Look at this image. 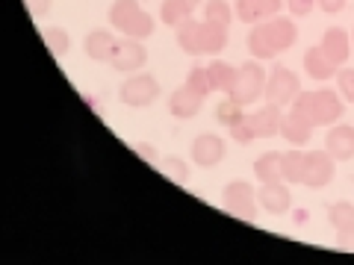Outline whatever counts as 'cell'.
Here are the masks:
<instances>
[{"label": "cell", "mask_w": 354, "mask_h": 265, "mask_svg": "<svg viewBox=\"0 0 354 265\" xmlns=\"http://www.w3.org/2000/svg\"><path fill=\"white\" fill-rule=\"evenodd\" d=\"M204 21H209V24L227 30L230 21H234V6L225 3V0H209V3L204 6Z\"/></svg>", "instance_id": "obj_24"}, {"label": "cell", "mask_w": 354, "mask_h": 265, "mask_svg": "<svg viewBox=\"0 0 354 265\" xmlns=\"http://www.w3.org/2000/svg\"><path fill=\"white\" fill-rule=\"evenodd\" d=\"M27 6L32 9V15H36V18H41V15H48V12H50L53 0H27Z\"/></svg>", "instance_id": "obj_36"}, {"label": "cell", "mask_w": 354, "mask_h": 265, "mask_svg": "<svg viewBox=\"0 0 354 265\" xmlns=\"http://www.w3.org/2000/svg\"><path fill=\"white\" fill-rule=\"evenodd\" d=\"M298 39V30L290 18H266L260 24H251L248 32V50L254 59H274L278 53H283L286 48H292Z\"/></svg>", "instance_id": "obj_1"}, {"label": "cell", "mask_w": 354, "mask_h": 265, "mask_svg": "<svg viewBox=\"0 0 354 265\" xmlns=\"http://www.w3.org/2000/svg\"><path fill=\"white\" fill-rule=\"evenodd\" d=\"M319 9H325L328 15H334V12H342V6H346V0H316Z\"/></svg>", "instance_id": "obj_37"}, {"label": "cell", "mask_w": 354, "mask_h": 265, "mask_svg": "<svg viewBox=\"0 0 354 265\" xmlns=\"http://www.w3.org/2000/svg\"><path fill=\"white\" fill-rule=\"evenodd\" d=\"M109 24L118 32H124L127 39H139V41H145L153 32V18L136 0H115V3L109 6Z\"/></svg>", "instance_id": "obj_4"}, {"label": "cell", "mask_w": 354, "mask_h": 265, "mask_svg": "<svg viewBox=\"0 0 354 265\" xmlns=\"http://www.w3.org/2000/svg\"><path fill=\"white\" fill-rule=\"evenodd\" d=\"M266 74L260 68V59H251L245 65H239V71H236V83L234 88H230V101H236L242 109L251 106V104H257L260 101V95L266 92Z\"/></svg>", "instance_id": "obj_5"}, {"label": "cell", "mask_w": 354, "mask_h": 265, "mask_svg": "<svg viewBox=\"0 0 354 265\" xmlns=\"http://www.w3.org/2000/svg\"><path fill=\"white\" fill-rule=\"evenodd\" d=\"M283 0H236V18L242 24H260L266 18H274L281 12Z\"/></svg>", "instance_id": "obj_15"}, {"label": "cell", "mask_w": 354, "mask_h": 265, "mask_svg": "<svg viewBox=\"0 0 354 265\" xmlns=\"http://www.w3.org/2000/svg\"><path fill=\"white\" fill-rule=\"evenodd\" d=\"M304 68H307V74L313 77V80H330V77H337L339 65L330 62L325 57V50L316 44V48H307V53H304Z\"/></svg>", "instance_id": "obj_20"}, {"label": "cell", "mask_w": 354, "mask_h": 265, "mask_svg": "<svg viewBox=\"0 0 354 265\" xmlns=\"http://www.w3.org/2000/svg\"><path fill=\"white\" fill-rule=\"evenodd\" d=\"M325 150L337 162L354 159V127L351 124H330L328 136H325Z\"/></svg>", "instance_id": "obj_11"}, {"label": "cell", "mask_w": 354, "mask_h": 265, "mask_svg": "<svg viewBox=\"0 0 354 265\" xmlns=\"http://www.w3.org/2000/svg\"><path fill=\"white\" fill-rule=\"evenodd\" d=\"M286 3H290V12H292L295 18H304V15L313 12L316 0H286Z\"/></svg>", "instance_id": "obj_34"}, {"label": "cell", "mask_w": 354, "mask_h": 265, "mask_svg": "<svg viewBox=\"0 0 354 265\" xmlns=\"http://www.w3.org/2000/svg\"><path fill=\"white\" fill-rule=\"evenodd\" d=\"M183 3H186V6H192V9H195L198 3H201V0H183Z\"/></svg>", "instance_id": "obj_38"}, {"label": "cell", "mask_w": 354, "mask_h": 265, "mask_svg": "<svg viewBox=\"0 0 354 265\" xmlns=\"http://www.w3.org/2000/svg\"><path fill=\"white\" fill-rule=\"evenodd\" d=\"M227 132H230V139H234V141H239V145H248V141L257 139V136H254V127H251V115L248 112H242L239 118L230 121Z\"/></svg>", "instance_id": "obj_26"}, {"label": "cell", "mask_w": 354, "mask_h": 265, "mask_svg": "<svg viewBox=\"0 0 354 265\" xmlns=\"http://www.w3.org/2000/svg\"><path fill=\"white\" fill-rule=\"evenodd\" d=\"M145 62H148V50H145V44H142L139 39L118 41L113 57H109V65H113L115 71H121V74H136Z\"/></svg>", "instance_id": "obj_10"}, {"label": "cell", "mask_w": 354, "mask_h": 265, "mask_svg": "<svg viewBox=\"0 0 354 265\" xmlns=\"http://www.w3.org/2000/svg\"><path fill=\"white\" fill-rule=\"evenodd\" d=\"M313 121H310L304 112H298V109H292L290 106V112L283 115V121H281V132H283V139L290 141V145H295V148H301V145H307L310 139H313Z\"/></svg>", "instance_id": "obj_13"}, {"label": "cell", "mask_w": 354, "mask_h": 265, "mask_svg": "<svg viewBox=\"0 0 354 265\" xmlns=\"http://www.w3.org/2000/svg\"><path fill=\"white\" fill-rule=\"evenodd\" d=\"M301 92V83H298L295 71L283 68V65H274V68L269 71V77H266V101L274 104V106H290L295 101V95Z\"/></svg>", "instance_id": "obj_7"}, {"label": "cell", "mask_w": 354, "mask_h": 265, "mask_svg": "<svg viewBox=\"0 0 354 265\" xmlns=\"http://www.w3.org/2000/svg\"><path fill=\"white\" fill-rule=\"evenodd\" d=\"M334 157L328 150H310L304 153V186L310 189H325V186L334 180Z\"/></svg>", "instance_id": "obj_9"}, {"label": "cell", "mask_w": 354, "mask_h": 265, "mask_svg": "<svg viewBox=\"0 0 354 265\" xmlns=\"http://www.w3.org/2000/svg\"><path fill=\"white\" fill-rule=\"evenodd\" d=\"M195 9L192 6H186L183 0H162V6H160V18H162V24H169V27H180L183 21H189L192 18Z\"/></svg>", "instance_id": "obj_23"}, {"label": "cell", "mask_w": 354, "mask_h": 265, "mask_svg": "<svg viewBox=\"0 0 354 265\" xmlns=\"http://www.w3.org/2000/svg\"><path fill=\"white\" fill-rule=\"evenodd\" d=\"M292 109L298 112H304L310 121H313L316 127H330L337 124L346 112V104H342V97L337 92H330V88H316V92H298L295 101L290 104Z\"/></svg>", "instance_id": "obj_3"}, {"label": "cell", "mask_w": 354, "mask_h": 265, "mask_svg": "<svg viewBox=\"0 0 354 265\" xmlns=\"http://www.w3.org/2000/svg\"><path fill=\"white\" fill-rule=\"evenodd\" d=\"M337 86H339V95L346 97L348 104H354V68H339L337 71Z\"/></svg>", "instance_id": "obj_32"}, {"label": "cell", "mask_w": 354, "mask_h": 265, "mask_svg": "<svg viewBox=\"0 0 354 265\" xmlns=\"http://www.w3.org/2000/svg\"><path fill=\"white\" fill-rule=\"evenodd\" d=\"M254 174H257L260 183H274V180H283V153L278 150H269L254 162Z\"/></svg>", "instance_id": "obj_22"}, {"label": "cell", "mask_w": 354, "mask_h": 265, "mask_svg": "<svg viewBox=\"0 0 354 265\" xmlns=\"http://www.w3.org/2000/svg\"><path fill=\"white\" fill-rule=\"evenodd\" d=\"M304 180V150L283 153V183H301Z\"/></svg>", "instance_id": "obj_25"}, {"label": "cell", "mask_w": 354, "mask_h": 265, "mask_svg": "<svg viewBox=\"0 0 354 265\" xmlns=\"http://www.w3.org/2000/svg\"><path fill=\"white\" fill-rule=\"evenodd\" d=\"M221 204H225V213H230L239 221H251L257 218V192L254 186L245 180H236V183H227L225 195H221Z\"/></svg>", "instance_id": "obj_6"}, {"label": "cell", "mask_w": 354, "mask_h": 265, "mask_svg": "<svg viewBox=\"0 0 354 265\" xmlns=\"http://www.w3.org/2000/svg\"><path fill=\"white\" fill-rule=\"evenodd\" d=\"M319 48L325 50V57L334 65H342L348 59V53H351V39H348V32L342 27H330V30H325L322 44H319Z\"/></svg>", "instance_id": "obj_18"}, {"label": "cell", "mask_w": 354, "mask_h": 265, "mask_svg": "<svg viewBox=\"0 0 354 265\" xmlns=\"http://www.w3.org/2000/svg\"><path fill=\"white\" fill-rule=\"evenodd\" d=\"M257 201H260V206L266 209V213L283 215L286 209L292 206V195H290V189L283 186V180H274V183H263V186H260Z\"/></svg>", "instance_id": "obj_14"}, {"label": "cell", "mask_w": 354, "mask_h": 265, "mask_svg": "<svg viewBox=\"0 0 354 265\" xmlns=\"http://www.w3.org/2000/svg\"><path fill=\"white\" fill-rule=\"evenodd\" d=\"M160 171L169 177V180H174L177 186L189 183V165H186L183 159H177V157H169L165 162H160Z\"/></svg>", "instance_id": "obj_27"}, {"label": "cell", "mask_w": 354, "mask_h": 265, "mask_svg": "<svg viewBox=\"0 0 354 265\" xmlns=\"http://www.w3.org/2000/svg\"><path fill=\"white\" fill-rule=\"evenodd\" d=\"M44 44L50 48L53 57H65V53H68V48H71V39H68V32H65V30L50 27L48 32H44Z\"/></svg>", "instance_id": "obj_29"}, {"label": "cell", "mask_w": 354, "mask_h": 265, "mask_svg": "<svg viewBox=\"0 0 354 265\" xmlns=\"http://www.w3.org/2000/svg\"><path fill=\"white\" fill-rule=\"evenodd\" d=\"M201 104H204V97L201 95H195L189 86H180V88H174L171 97H169V112L174 118H195L198 112H201Z\"/></svg>", "instance_id": "obj_17"}, {"label": "cell", "mask_w": 354, "mask_h": 265, "mask_svg": "<svg viewBox=\"0 0 354 265\" xmlns=\"http://www.w3.org/2000/svg\"><path fill=\"white\" fill-rule=\"evenodd\" d=\"M239 115H242V106H239L236 101H230V97H225V101L216 106V118H218L225 127H227L234 118H239Z\"/></svg>", "instance_id": "obj_31"}, {"label": "cell", "mask_w": 354, "mask_h": 265, "mask_svg": "<svg viewBox=\"0 0 354 265\" xmlns=\"http://www.w3.org/2000/svg\"><path fill=\"white\" fill-rule=\"evenodd\" d=\"M337 245H339L342 251H354V224L337 230Z\"/></svg>", "instance_id": "obj_35"}, {"label": "cell", "mask_w": 354, "mask_h": 265, "mask_svg": "<svg viewBox=\"0 0 354 265\" xmlns=\"http://www.w3.org/2000/svg\"><path fill=\"white\" fill-rule=\"evenodd\" d=\"M251 115V127H254V136L257 139H272V136H278L281 132V106H274V104H266L260 109H254Z\"/></svg>", "instance_id": "obj_16"}, {"label": "cell", "mask_w": 354, "mask_h": 265, "mask_svg": "<svg viewBox=\"0 0 354 265\" xmlns=\"http://www.w3.org/2000/svg\"><path fill=\"white\" fill-rule=\"evenodd\" d=\"M186 86H189L195 95H201V97H207L209 92H213V86H209V74H207V68H201V65H195V68L186 74Z\"/></svg>", "instance_id": "obj_30"}, {"label": "cell", "mask_w": 354, "mask_h": 265, "mask_svg": "<svg viewBox=\"0 0 354 265\" xmlns=\"http://www.w3.org/2000/svg\"><path fill=\"white\" fill-rule=\"evenodd\" d=\"M225 159V141L213 132H201L195 141H192V162L201 165V168H213Z\"/></svg>", "instance_id": "obj_12"}, {"label": "cell", "mask_w": 354, "mask_h": 265, "mask_svg": "<svg viewBox=\"0 0 354 265\" xmlns=\"http://www.w3.org/2000/svg\"><path fill=\"white\" fill-rule=\"evenodd\" d=\"M236 71L234 65H227L225 59H213L207 65V74H209V86H213V92H221V95H230V88L236 83Z\"/></svg>", "instance_id": "obj_21"}, {"label": "cell", "mask_w": 354, "mask_h": 265, "mask_svg": "<svg viewBox=\"0 0 354 265\" xmlns=\"http://www.w3.org/2000/svg\"><path fill=\"white\" fill-rule=\"evenodd\" d=\"M177 44H180V50H186L189 57H216L227 44V30L209 24V21L189 18L177 27Z\"/></svg>", "instance_id": "obj_2"}, {"label": "cell", "mask_w": 354, "mask_h": 265, "mask_svg": "<svg viewBox=\"0 0 354 265\" xmlns=\"http://www.w3.org/2000/svg\"><path fill=\"white\" fill-rule=\"evenodd\" d=\"M328 221H330V227H334V230L354 224V206L348 201H339L334 206H328Z\"/></svg>", "instance_id": "obj_28"}, {"label": "cell", "mask_w": 354, "mask_h": 265, "mask_svg": "<svg viewBox=\"0 0 354 265\" xmlns=\"http://www.w3.org/2000/svg\"><path fill=\"white\" fill-rule=\"evenodd\" d=\"M121 104L130 109H145L160 97V83L151 74H133L130 80L121 83Z\"/></svg>", "instance_id": "obj_8"}, {"label": "cell", "mask_w": 354, "mask_h": 265, "mask_svg": "<svg viewBox=\"0 0 354 265\" xmlns=\"http://www.w3.org/2000/svg\"><path fill=\"white\" fill-rule=\"evenodd\" d=\"M118 39L113 36L109 30L104 27H95L92 32L86 36V57L95 59V62H109V57H113Z\"/></svg>", "instance_id": "obj_19"}, {"label": "cell", "mask_w": 354, "mask_h": 265, "mask_svg": "<svg viewBox=\"0 0 354 265\" xmlns=\"http://www.w3.org/2000/svg\"><path fill=\"white\" fill-rule=\"evenodd\" d=\"M133 150H136L148 165H160V157L153 153V145H148V141H133Z\"/></svg>", "instance_id": "obj_33"}]
</instances>
